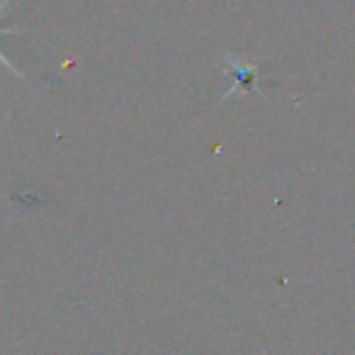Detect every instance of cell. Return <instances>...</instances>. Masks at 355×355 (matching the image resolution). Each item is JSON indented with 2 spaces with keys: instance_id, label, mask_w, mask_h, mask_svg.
I'll return each mask as SVG.
<instances>
[{
  "instance_id": "obj_1",
  "label": "cell",
  "mask_w": 355,
  "mask_h": 355,
  "mask_svg": "<svg viewBox=\"0 0 355 355\" xmlns=\"http://www.w3.org/2000/svg\"><path fill=\"white\" fill-rule=\"evenodd\" d=\"M224 71L232 78V88L227 90L224 100L232 98L236 93H258V64L256 61H241L236 56H227L224 59Z\"/></svg>"
},
{
  "instance_id": "obj_2",
  "label": "cell",
  "mask_w": 355,
  "mask_h": 355,
  "mask_svg": "<svg viewBox=\"0 0 355 355\" xmlns=\"http://www.w3.org/2000/svg\"><path fill=\"white\" fill-rule=\"evenodd\" d=\"M0 64H3V66H8V69H10V71H12V73H17V76H20V78H25V76H22V73H20V71H17V69H15V66H12V64H10V61H8V59H6V56H3V54H0Z\"/></svg>"
},
{
  "instance_id": "obj_3",
  "label": "cell",
  "mask_w": 355,
  "mask_h": 355,
  "mask_svg": "<svg viewBox=\"0 0 355 355\" xmlns=\"http://www.w3.org/2000/svg\"><path fill=\"white\" fill-rule=\"evenodd\" d=\"M8 3H10V0H3V3H0V10H3V8H6Z\"/></svg>"
}]
</instances>
